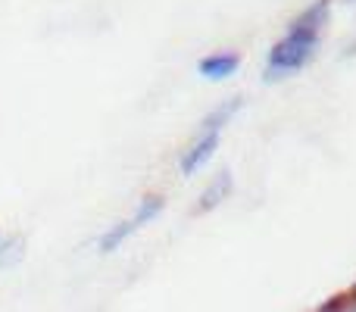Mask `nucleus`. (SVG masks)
<instances>
[{
	"mask_svg": "<svg viewBox=\"0 0 356 312\" xmlns=\"http://www.w3.org/2000/svg\"><path fill=\"white\" fill-rule=\"evenodd\" d=\"M222 125H213V122H203L200 135H197V141L191 144L188 150L181 154V159H178V172H181L184 178L188 175H197V172L203 169V165L213 159L216 147H219V138H222Z\"/></svg>",
	"mask_w": 356,
	"mask_h": 312,
	"instance_id": "nucleus-3",
	"label": "nucleus"
},
{
	"mask_svg": "<svg viewBox=\"0 0 356 312\" xmlns=\"http://www.w3.org/2000/svg\"><path fill=\"white\" fill-rule=\"evenodd\" d=\"M228 194H232V172H219V175L209 181V188L200 194L197 213H209V209H216Z\"/></svg>",
	"mask_w": 356,
	"mask_h": 312,
	"instance_id": "nucleus-5",
	"label": "nucleus"
},
{
	"mask_svg": "<svg viewBox=\"0 0 356 312\" xmlns=\"http://www.w3.org/2000/svg\"><path fill=\"white\" fill-rule=\"evenodd\" d=\"M319 312H356L353 306V300H347V297H341V300H332V303H325Z\"/></svg>",
	"mask_w": 356,
	"mask_h": 312,
	"instance_id": "nucleus-6",
	"label": "nucleus"
},
{
	"mask_svg": "<svg viewBox=\"0 0 356 312\" xmlns=\"http://www.w3.org/2000/svg\"><path fill=\"white\" fill-rule=\"evenodd\" d=\"M163 206H166V197H160V194H150V197H144L141 203H138V209L129 215V219H122V222H116V225L110 228V231H104L100 234V240H97V250L104 253V256H110V253H116L119 247L125 244V240L131 238L135 231H141L147 222H154L156 215L163 213Z\"/></svg>",
	"mask_w": 356,
	"mask_h": 312,
	"instance_id": "nucleus-2",
	"label": "nucleus"
},
{
	"mask_svg": "<svg viewBox=\"0 0 356 312\" xmlns=\"http://www.w3.org/2000/svg\"><path fill=\"white\" fill-rule=\"evenodd\" d=\"M238 69H241V56L234 50H219V54H209L197 63V75L207 81H225Z\"/></svg>",
	"mask_w": 356,
	"mask_h": 312,
	"instance_id": "nucleus-4",
	"label": "nucleus"
},
{
	"mask_svg": "<svg viewBox=\"0 0 356 312\" xmlns=\"http://www.w3.org/2000/svg\"><path fill=\"white\" fill-rule=\"evenodd\" d=\"M328 10H332V0H316L288 25V31L272 44L269 56H266V81L291 79L313 60L322 35H325Z\"/></svg>",
	"mask_w": 356,
	"mask_h": 312,
	"instance_id": "nucleus-1",
	"label": "nucleus"
}]
</instances>
